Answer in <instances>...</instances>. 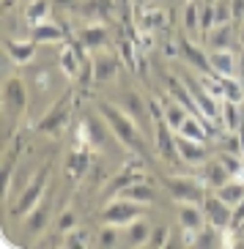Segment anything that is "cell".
Segmentation results:
<instances>
[{"instance_id":"cell-1","label":"cell","mask_w":244,"mask_h":249,"mask_svg":"<svg viewBox=\"0 0 244 249\" xmlns=\"http://www.w3.org/2000/svg\"><path fill=\"white\" fill-rule=\"evenodd\" d=\"M99 115L107 121V126H110V132L115 134V140H118L121 145H126L129 151H134V154H146V134H143V126L134 121L132 115L126 110H121V107H113V104H99L96 107Z\"/></svg>"},{"instance_id":"cell-2","label":"cell","mask_w":244,"mask_h":249,"mask_svg":"<svg viewBox=\"0 0 244 249\" xmlns=\"http://www.w3.org/2000/svg\"><path fill=\"white\" fill-rule=\"evenodd\" d=\"M165 189L170 192L178 203H200L206 200V186L208 183L203 178H192V176H165L162 178Z\"/></svg>"},{"instance_id":"cell-3","label":"cell","mask_w":244,"mask_h":249,"mask_svg":"<svg viewBox=\"0 0 244 249\" xmlns=\"http://www.w3.org/2000/svg\"><path fill=\"white\" fill-rule=\"evenodd\" d=\"M143 208L146 205L143 203H134V200H126V197H115V200H110V203L102 208V222L104 225H118V227H126L129 222H134V219H140L143 216Z\"/></svg>"},{"instance_id":"cell-4","label":"cell","mask_w":244,"mask_h":249,"mask_svg":"<svg viewBox=\"0 0 244 249\" xmlns=\"http://www.w3.org/2000/svg\"><path fill=\"white\" fill-rule=\"evenodd\" d=\"M107 132L110 126L107 121H99L96 115H85L77 124V134H74V148H102L107 142Z\"/></svg>"},{"instance_id":"cell-5","label":"cell","mask_w":244,"mask_h":249,"mask_svg":"<svg viewBox=\"0 0 244 249\" xmlns=\"http://www.w3.org/2000/svg\"><path fill=\"white\" fill-rule=\"evenodd\" d=\"M47 178H50V170H47V167L38 170L36 176L30 178V183L22 189V195H19L17 203H14V216H28V213L41 203L44 189H47Z\"/></svg>"},{"instance_id":"cell-6","label":"cell","mask_w":244,"mask_h":249,"mask_svg":"<svg viewBox=\"0 0 244 249\" xmlns=\"http://www.w3.org/2000/svg\"><path fill=\"white\" fill-rule=\"evenodd\" d=\"M72 99H74L72 93H63V96H60L58 102L52 104V110L47 112V115H44V118H41V121L36 124V129H38V132L52 134V137L63 132V129L69 126V118H72Z\"/></svg>"},{"instance_id":"cell-7","label":"cell","mask_w":244,"mask_h":249,"mask_svg":"<svg viewBox=\"0 0 244 249\" xmlns=\"http://www.w3.org/2000/svg\"><path fill=\"white\" fill-rule=\"evenodd\" d=\"M28 107V88H25L22 77H8L6 85H3V110L6 115L19 118Z\"/></svg>"},{"instance_id":"cell-8","label":"cell","mask_w":244,"mask_h":249,"mask_svg":"<svg viewBox=\"0 0 244 249\" xmlns=\"http://www.w3.org/2000/svg\"><path fill=\"white\" fill-rule=\"evenodd\" d=\"M203 211H206L208 225L220 227V230H230V222H233V205H228L220 195H206V200H203Z\"/></svg>"},{"instance_id":"cell-9","label":"cell","mask_w":244,"mask_h":249,"mask_svg":"<svg viewBox=\"0 0 244 249\" xmlns=\"http://www.w3.org/2000/svg\"><path fill=\"white\" fill-rule=\"evenodd\" d=\"M154 124H156V151H159V156L168 161H181V154H178L176 145V132L168 126V121L162 115H156Z\"/></svg>"},{"instance_id":"cell-10","label":"cell","mask_w":244,"mask_h":249,"mask_svg":"<svg viewBox=\"0 0 244 249\" xmlns=\"http://www.w3.org/2000/svg\"><path fill=\"white\" fill-rule=\"evenodd\" d=\"M178 225L184 233H198L206 225V211L200 203H181L178 205Z\"/></svg>"},{"instance_id":"cell-11","label":"cell","mask_w":244,"mask_h":249,"mask_svg":"<svg viewBox=\"0 0 244 249\" xmlns=\"http://www.w3.org/2000/svg\"><path fill=\"white\" fill-rule=\"evenodd\" d=\"M176 145H178V154H181V161H184V164H203L206 156H208L206 142L189 140V137H184V134H176Z\"/></svg>"},{"instance_id":"cell-12","label":"cell","mask_w":244,"mask_h":249,"mask_svg":"<svg viewBox=\"0 0 244 249\" xmlns=\"http://www.w3.org/2000/svg\"><path fill=\"white\" fill-rule=\"evenodd\" d=\"M115 74H118V58L102 47V50L94 55V80L107 82V80H113Z\"/></svg>"},{"instance_id":"cell-13","label":"cell","mask_w":244,"mask_h":249,"mask_svg":"<svg viewBox=\"0 0 244 249\" xmlns=\"http://www.w3.org/2000/svg\"><path fill=\"white\" fill-rule=\"evenodd\" d=\"M208 60H211V71H214V77H236L239 58L230 50H211Z\"/></svg>"},{"instance_id":"cell-14","label":"cell","mask_w":244,"mask_h":249,"mask_svg":"<svg viewBox=\"0 0 244 249\" xmlns=\"http://www.w3.org/2000/svg\"><path fill=\"white\" fill-rule=\"evenodd\" d=\"M30 36H33L36 44H60V41L66 38V33H63V28H60L58 22L44 19V22H38V25L30 28Z\"/></svg>"},{"instance_id":"cell-15","label":"cell","mask_w":244,"mask_h":249,"mask_svg":"<svg viewBox=\"0 0 244 249\" xmlns=\"http://www.w3.org/2000/svg\"><path fill=\"white\" fill-rule=\"evenodd\" d=\"M178 47H181V55H184V60L189 63V66H195L200 74H214V71H211V60H208V55L203 50H198V47H195L187 36L178 41Z\"/></svg>"},{"instance_id":"cell-16","label":"cell","mask_w":244,"mask_h":249,"mask_svg":"<svg viewBox=\"0 0 244 249\" xmlns=\"http://www.w3.org/2000/svg\"><path fill=\"white\" fill-rule=\"evenodd\" d=\"M159 102H162V118L168 121V126H170L173 132H178V129H181V124L192 115V112L187 110L181 102H176L173 96H170V99H159Z\"/></svg>"},{"instance_id":"cell-17","label":"cell","mask_w":244,"mask_h":249,"mask_svg":"<svg viewBox=\"0 0 244 249\" xmlns=\"http://www.w3.org/2000/svg\"><path fill=\"white\" fill-rule=\"evenodd\" d=\"M91 167V154H88V148H72L66 156V173L77 181V178H82L85 173H88Z\"/></svg>"},{"instance_id":"cell-18","label":"cell","mask_w":244,"mask_h":249,"mask_svg":"<svg viewBox=\"0 0 244 249\" xmlns=\"http://www.w3.org/2000/svg\"><path fill=\"white\" fill-rule=\"evenodd\" d=\"M118 195H121V197H126V200H134V203H143V205H151L156 200V192H154V186H151L148 181L129 183V186H124Z\"/></svg>"},{"instance_id":"cell-19","label":"cell","mask_w":244,"mask_h":249,"mask_svg":"<svg viewBox=\"0 0 244 249\" xmlns=\"http://www.w3.org/2000/svg\"><path fill=\"white\" fill-rule=\"evenodd\" d=\"M77 36H80L77 41H80L82 47H88V50H102V47L107 44L110 33H107V28H104V25H85Z\"/></svg>"},{"instance_id":"cell-20","label":"cell","mask_w":244,"mask_h":249,"mask_svg":"<svg viewBox=\"0 0 244 249\" xmlns=\"http://www.w3.org/2000/svg\"><path fill=\"white\" fill-rule=\"evenodd\" d=\"M6 55L14 63H30L36 55V41H17V38H6Z\"/></svg>"},{"instance_id":"cell-21","label":"cell","mask_w":244,"mask_h":249,"mask_svg":"<svg viewBox=\"0 0 244 249\" xmlns=\"http://www.w3.org/2000/svg\"><path fill=\"white\" fill-rule=\"evenodd\" d=\"M151 230H154V227L148 225L146 219H134V222H129V225H126V238L124 241L129 244V247H148V238H151Z\"/></svg>"},{"instance_id":"cell-22","label":"cell","mask_w":244,"mask_h":249,"mask_svg":"<svg viewBox=\"0 0 244 249\" xmlns=\"http://www.w3.org/2000/svg\"><path fill=\"white\" fill-rule=\"evenodd\" d=\"M230 178H233V176L225 170V164H222L220 159H214V161L206 159V161H203V181H206L211 189H220L222 183H228Z\"/></svg>"},{"instance_id":"cell-23","label":"cell","mask_w":244,"mask_h":249,"mask_svg":"<svg viewBox=\"0 0 244 249\" xmlns=\"http://www.w3.org/2000/svg\"><path fill=\"white\" fill-rule=\"evenodd\" d=\"M230 41H233V28L228 25H214V28L206 33V44L211 50H230Z\"/></svg>"},{"instance_id":"cell-24","label":"cell","mask_w":244,"mask_h":249,"mask_svg":"<svg viewBox=\"0 0 244 249\" xmlns=\"http://www.w3.org/2000/svg\"><path fill=\"white\" fill-rule=\"evenodd\" d=\"M50 216H52V213H50V203H44V205L38 203L36 208L25 216V219H28V230L33 235H41L47 230V225H50Z\"/></svg>"},{"instance_id":"cell-25","label":"cell","mask_w":244,"mask_h":249,"mask_svg":"<svg viewBox=\"0 0 244 249\" xmlns=\"http://www.w3.org/2000/svg\"><path fill=\"white\" fill-rule=\"evenodd\" d=\"M200 14H203V3L187 0V6H184V30L189 33V36L203 33V30H200Z\"/></svg>"},{"instance_id":"cell-26","label":"cell","mask_w":244,"mask_h":249,"mask_svg":"<svg viewBox=\"0 0 244 249\" xmlns=\"http://www.w3.org/2000/svg\"><path fill=\"white\" fill-rule=\"evenodd\" d=\"M124 110L129 112L140 126H146V118H148V112H151V110H146V102L140 99L137 90H129V93L124 96Z\"/></svg>"},{"instance_id":"cell-27","label":"cell","mask_w":244,"mask_h":249,"mask_svg":"<svg viewBox=\"0 0 244 249\" xmlns=\"http://www.w3.org/2000/svg\"><path fill=\"white\" fill-rule=\"evenodd\" d=\"M25 19H28L30 28L50 19V0H30L28 8H25Z\"/></svg>"},{"instance_id":"cell-28","label":"cell","mask_w":244,"mask_h":249,"mask_svg":"<svg viewBox=\"0 0 244 249\" xmlns=\"http://www.w3.org/2000/svg\"><path fill=\"white\" fill-rule=\"evenodd\" d=\"M217 195H220L222 200L228 205H236L239 200L244 197V181H236V178H230L228 183H222L220 189H217Z\"/></svg>"},{"instance_id":"cell-29","label":"cell","mask_w":244,"mask_h":249,"mask_svg":"<svg viewBox=\"0 0 244 249\" xmlns=\"http://www.w3.org/2000/svg\"><path fill=\"white\" fill-rule=\"evenodd\" d=\"M239 102H233V99H222V115H220V124H225L228 129H239Z\"/></svg>"},{"instance_id":"cell-30","label":"cell","mask_w":244,"mask_h":249,"mask_svg":"<svg viewBox=\"0 0 244 249\" xmlns=\"http://www.w3.org/2000/svg\"><path fill=\"white\" fill-rule=\"evenodd\" d=\"M217 159L225 164V170H228L230 176L236 178V176H242V170H244V159H242V154H233V151H220V156Z\"/></svg>"},{"instance_id":"cell-31","label":"cell","mask_w":244,"mask_h":249,"mask_svg":"<svg viewBox=\"0 0 244 249\" xmlns=\"http://www.w3.org/2000/svg\"><path fill=\"white\" fill-rule=\"evenodd\" d=\"M134 181H146V176H143L140 170H124V173H121L118 178H113V183L107 186V189L118 195V192L124 189V186H129V183H134Z\"/></svg>"},{"instance_id":"cell-32","label":"cell","mask_w":244,"mask_h":249,"mask_svg":"<svg viewBox=\"0 0 244 249\" xmlns=\"http://www.w3.org/2000/svg\"><path fill=\"white\" fill-rule=\"evenodd\" d=\"M214 3V25L233 22V3L230 0H211Z\"/></svg>"},{"instance_id":"cell-33","label":"cell","mask_w":244,"mask_h":249,"mask_svg":"<svg viewBox=\"0 0 244 249\" xmlns=\"http://www.w3.org/2000/svg\"><path fill=\"white\" fill-rule=\"evenodd\" d=\"M118 241H121L118 225H104V222H102V230H99V235H96L99 247H115Z\"/></svg>"},{"instance_id":"cell-34","label":"cell","mask_w":244,"mask_h":249,"mask_svg":"<svg viewBox=\"0 0 244 249\" xmlns=\"http://www.w3.org/2000/svg\"><path fill=\"white\" fill-rule=\"evenodd\" d=\"M220 85H222V93H225V99H233V102H242V85H239L233 77H220Z\"/></svg>"},{"instance_id":"cell-35","label":"cell","mask_w":244,"mask_h":249,"mask_svg":"<svg viewBox=\"0 0 244 249\" xmlns=\"http://www.w3.org/2000/svg\"><path fill=\"white\" fill-rule=\"evenodd\" d=\"M165 22H168V17H165V11H159V8H148L146 14H143V25H146L148 30L154 28V30H159V28H165Z\"/></svg>"},{"instance_id":"cell-36","label":"cell","mask_w":244,"mask_h":249,"mask_svg":"<svg viewBox=\"0 0 244 249\" xmlns=\"http://www.w3.org/2000/svg\"><path fill=\"white\" fill-rule=\"evenodd\" d=\"M168 241H170V230L168 227H154L151 230V238H148V247L162 249V247H168Z\"/></svg>"},{"instance_id":"cell-37","label":"cell","mask_w":244,"mask_h":249,"mask_svg":"<svg viewBox=\"0 0 244 249\" xmlns=\"http://www.w3.org/2000/svg\"><path fill=\"white\" fill-rule=\"evenodd\" d=\"M211 28H214V3L206 0V3H203V14H200V30H203V36H206Z\"/></svg>"},{"instance_id":"cell-38","label":"cell","mask_w":244,"mask_h":249,"mask_svg":"<svg viewBox=\"0 0 244 249\" xmlns=\"http://www.w3.org/2000/svg\"><path fill=\"white\" fill-rule=\"evenodd\" d=\"M88 233H85V230H77V227H74V230H69L66 233V247H88Z\"/></svg>"},{"instance_id":"cell-39","label":"cell","mask_w":244,"mask_h":249,"mask_svg":"<svg viewBox=\"0 0 244 249\" xmlns=\"http://www.w3.org/2000/svg\"><path fill=\"white\" fill-rule=\"evenodd\" d=\"M74 225H77V216H74V211H63L58 219V230L60 233H69V230H74Z\"/></svg>"},{"instance_id":"cell-40","label":"cell","mask_w":244,"mask_h":249,"mask_svg":"<svg viewBox=\"0 0 244 249\" xmlns=\"http://www.w3.org/2000/svg\"><path fill=\"white\" fill-rule=\"evenodd\" d=\"M244 225V197L233 205V222H230V230H242Z\"/></svg>"},{"instance_id":"cell-41","label":"cell","mask_w":244,"mask_h":249,"mask_svg":"<svg viewBox=\"0 0 244 249\" xmlns=\"http://www.w3.org/2000/svg\"><path fill=\"white\" fill-rule=\"evenodd\" d=\"M233 3V22H242L244 19V0H230Z\"/></svg>"},{"instance_id":"cell-42","label":"cell","mask_w":244,"mask_h":249,"mask_svg":"<svg viewBox=\"0 0 244 249\" xmlns=\"http://www.w3.org/2000/svg\"><path fill=\"white\" fill-rule=\"evenodd\" d=\"M17 3H19V0H0V8H3V11H11Z\"/></svg>"},{"instance_id":"cell-43","label":"cell","mask_w":244,"mask_h":249,"mask_svg":"<svg viewBox=\"0 0 244 249\" xmlns=\"http://www.w3.org/2000/svg\"><path fill=\"white\" fill-rule=\"evenodd\" d=\"M55 3L63 6V8H74V6H77V0H55Z\"/></svg>"},{"instance_id":"cell-44","label":"cell","mask_w":244,"mask_h":249,"mask_svg":"<svg viewBox=\"0 0 244 249\" xmlns=\"http://www.w3.org/2000/svg\"><path fill=\"white\" fill-rule=\"evenodd\" d=\"M236 25H239V28H236V33H239V36H236V38H239V41L244 44V19H242V22H236Z\"/></svg>"},{"instance_id":"cell-45","label":"cell","mask_w":244,"mask_h":249,"mask_svg":"<svg viewBox=\"0 0 244 249\" xmlns=\"http://www.w3.org/2000/svg\"><path fill=\"white\" fill-rule=\"evenodd\" d=\"M239 74L244 77V47H242V55H239Z\"/></svg>"},{"instance_id":"cell-46","label":"cell","mask_w":244,"mask_h":249,"mask_svg":"<svg viewBox=\"0 0 244 249\" xmlns=\"http://www.w3.org/2000/svg\"><path fill=\"white\" fill-rule=\"evenodd\" d=\"M242 230H244V225H242Z\"/></svg>"},{"instance_id":"cell-47","label":"cell","mask_w":244,"mask_h":249,"mask_svg":"<svg viewBox=\"0 0 244 249\" xmlns=\"http://www.w3.org/2000/svg\"><path fill=\"white\" fill-rule=\"evenodd\" d=\"M184 3H187V0H184Z\"/></svg>"},{"instance_id":"cell-48","label":"cell","mask_w":244,"mask_h":249,"mask_svg":"<svg viewBox=\"0 0 244 249\" xmlns=\"http://www.w3.org/2000/svg\"><path fill=\"white\" fill-rule=\"evenodd\" d=\"M242 233H244V230H242Z\"/></svg>"}]
</instances>
